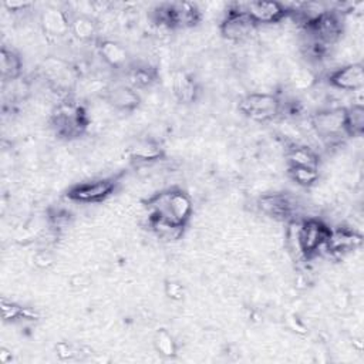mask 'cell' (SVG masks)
Returning <instances> with one entry per match:
<instances>
[{"label":"cell","instance_id":"5bb4252c","mask_svg":"<svg viewBox=\"0 0 364 364\" xmlns=\"http://www.w3.org/2000/svg\"><path fill=\"white\" fill-rule=\"evenodd\" d=\"M40 24L46 34L53 37L65 36L71 28V20L67 14L55 7H47L40 16Z\"/></svg>","mask_w":364,"mask_h":364},{"label":"cell","instance_id":"4fadbf2b","mask_svg":"<svg viewBox=\"0 0 364 364\" xmlns=\"http://www.w3.org/2000/svg\"><path fill=\"white\" fill-rule=\"evenodd\" d=\"M363 242V236L350 228L330 229V235L326 240V250L334 255H344L357 249Z\"/></svg>","mask_w":364,"mask_h":364},{"label":"cell","instance_id":"7402d4cb","mask_svg":"<svg viewBox=\"0 0 364 364\" xmlns=\"http://www.w3.org/2000/svg\"><path fill=\"white\" fill-rule=\"evenodd\" d=\"M97 23L88 14H77L71 18L70 31L81 41H90L97 34Z\"/></svg>","mask_w":364,"mask_h":364},{"label":"cell","instance_id":"3957f363","mask_svg":"<svg viewBox=\"0 0 364 364\" xmlns=\"http://www.w3.org/2000/svg\"><path fill=\"white\" fill-rule=\"evenodd\" d=\"M51 122L57 134L67 138L80 136L85 131L88 124L84 108L70 101L60 102L55 107L51 115Z\"/></svg>","mask_w":364,"mask_h":364},{"label":"cell","instance_id":"f1b7e54d","mask_svg":"<svg viewBox=\"0 0 364 364\" xmlns=\"http://www.w3.org/2000/svg\"><path fill=\"white\" fill-rule=\"evenodd\" d=\"M164 290L171 300H181L185 296V287L175 280H166Z\"/></svg>","mask_w":364,"mask_h":364},{"label":"cell","instance_id":"484cf974","mask_svg":"<svg viewBox=\"0 0 364 364\" xmlns=\"http://www.w3.org/2000/svg\"><path fill=\"white\" fill-rule=\"evenodd\" d=\"M155 70L148 65H136L129 70V81L134 87H148L155 81Z\"/></svg>","mask_w":364,"mask_h":364},{"label":"cell","instance_id":"9a60e30c","mask_svg":"<svg viewBox=\"0 0 364 364\" xmlns=\"http://www.w3.org/2000/svg\"><path fill=\"white\" fill-rule=\"evenodd\" d=\"M107 101L117 109L132 111L139 105V95L129 85H117L107 92Z\"/></svg>","mask_w":364,"mask_h":364},{"label":"cell","instance_id":"cb8c5ba5","mask_svg":"<svg viewBox=\"0 0 364 364\" xmlns=\"http://www.w3.org/2000/svg\"><path fill=\"white\" fill-rule=\"evenodd\" d=\"M289 176L299 186L307 188L314 185L318 181V168L313 166H290L289 165Z\"/></svg>","mask_w":364,"mask_h":364},{"label":"cell","instance_id":"8992f818","mask_svg":"<svg viewBox=\"0 0 364 364\" xmlns=\"http://www.w3.org/2000/svg\"><path fill=\"white\" fill-rule=\"evenodd\" d=\"M256 24L245 10V4H232L222 23L220 33L230 41H245L256 31Z\"/></svg>","mask_w":364,"mask_h":364},{"label":"cell","instance_id":"f546056e","mask_svg":"<svg viewBox=\"0 0 364 364\" xmlns=\"http://www.w3.org/2000/svg\"><path fill=\"white\" fill-rule=\"evenodd\" d=\"M34 263L40 267V269H48L53 264V257L50 253L47 252H38L34 256Z\"/></svg>","mask_w":364,"mask_h":364},{"label":"cell","instance_id":"6da1fadb","mask_svg":"<svg viewBox=\"0 0 364 364\" xmlns=\"http://www.w3.org/2000/svg\"><path fill=\"white\" fill-rule=\"evenodd\" d=\"M148 218H159L178 225H186L192 215V200L181 189H166L148 198L145 202Z\"/></svg>","mask_w":364,"mask_h":364},{"label":"cell","instance_id":"9c48e42d","mask_svg":"<svg viewBox=\"0 0 364 364\" xmlns=\"http://www.w3.org/2000/svg\"><path fill=\"white\" fill-rule=\"evenodd\" d=\"M304 27L310 31L313 40L323 46L334 44L340 38L343 31V24L340 18L336 16V13L327 10Z\"/></svg>","mask_w":364,"mask_h":364},{"label":"cell","instance_id":"83f0119b","mask_svg":"<svg viewBox=\"0 0 364 364\" xmlns=\"http://www.w3.org/2000/svg\"><path fill=\"white\" fill-rule=\"evenodd\" d=\"M291 82L299 90H306L314 82V75L307 68H294L291 71Z\"/></svg>","mask_w":364,"mask_h":364},{"label":"cell","instance_id":"e0dca14e","mask_svg":"<svg viewBox=\"0 0 364 364\" xmlns=\"http://www.w3.org/2000/svg\"><path fill=\"white\" fill-rule=\"evenodd\" d=\"M172 90L181 102H192L198 95L196 81L185 71H176L172 75Z\"/></svg>","mask_w":364,"mask_h":364},{"label":"cell","instance_id":"8fae6325","mask_svg":"<svg viewBox=\"0 0 364 364\" xmlns=\"http://www.w3.org/2000/svg\"><path fill=\"white\" fill-rule=\"evenodd\" d=\"M245 10L256 26L279 23L289 16L284 4L279 1H249L245 3Z\"/></svg>","mask_w":364,"mask_h":364},{"label":"cell","instance_id":"44dd1931","mask_svg":"<svg viewBox=\"0 0 364 364\" xmlns=\"http://www.w3.org/2000/svg\"><path fill=\"white\" fill-rule=\"evenodd\" d=\"M162 155H164L162 148L159 146L158 142H155L152 139L139 141L131 149L132 159L138 161V162H142V164L158 161Z\"/></svg>","mask_w":364,"mask_h":364},{"label":"cell","instance_id":"2e32d148","mask_svg":"<svg viewBox=\"0 0 364 364\" xmlns=\"http://www.w3.org/2000/svg\"><path fill=\"white\" fill-rule=\"evenodd\" d=\"M100 57L112 68H121L128 61V53L125 47L114 40H101L98 43Z\"/></svg>","mask_w":364,"mask_h":364},{"label":"cell","instance_id":"277c9868","mask_svg":"<svg viewBox=\"0 0 364 364\" xmlns=\"http://www.w3.org/2000/svg\"><path fill=\"white\" fill-rule=\"evenodd\" d=\"M156 21L171 28L193 27L200 20V11L193 3L175 1L161 4L156 11Z\"/></svg>","mask_w":364,"mask_h":364},{"label":"cell","instance_id":"1f68e13d","mask_svg":"<svg viewBox=\"0 0 364 364\" xmlns=\"http://www.w3.org/2000/svg\"><path fill=\"white\" fill-rule=\"evenodd\" d=\"M3 6L6 9H9L10 11H21V10L30 7L31 3H27V1H4Z\"/></svg>","mask_w":364,"mask_h":364},{"label":"cell","instance_id":"7a4b0ae2","mask_svg":"<svg viewBox=\"0 0 364 364\" xmlns=\"http://www.w3.org/2000/svg\"><path fill=\"white\" fill-rule=\"evenodd\" d=\"M311 128L320 139L328 145L341 142L346 132V108H327L313 114L310 119Z\"/></svg>","mask_w":364,"mask_h":364},{"label":"cell","instance_id":"d6a6232c","mask_svg":"<svg viewBox=\"0 0 364 364\" xmlns=\"http://www.w3.org/2000/svg\"><path fill=\"white\" fill-rule=\"evenodd\" d=\"M9 355H11V353H9L7 350L1 348V351H0V361H1V363H7V361H9V360H7Z\"/></svg>","mask_w":364,"mask_h":364},{"label":"cell","instance_id":"d6986e66","mask_svg":"<svg viewBox=\"0 0 364 364\" xmlns=\"http://www.w3.org/2000/svg\"><path fill=\"white\" fill-rule=\"evenodd\" d=\"M148 223L152 232L164 242H173L182 237L183 235V225H178L165 219L159 218H148Z\"/></svg>","mask_w":364,"mask_h":364},{"label":"cell","instance_id":"7c38bea8","mask_svg":"<svg viewBox=\"0 0 364 364\" xmlns=\"http://www.w3.org/2000/svg\"><path fill=\"white\" fill-rule=\"evenodd\" d=\"M257 206L263 213H266L274 219L290 220V222L293 220L291 216L294 215V210H296L293 200L284 193L262 195L257 199Z\"/></svg>","mask_w":364,"mask_h":364},{"label":"cell","instance_id":"30bf717a","mask_svg":"<svg viewBox=\"0 0 364 364\" xmlns=\"http://www.w3.org/2000/svg\"><path fill=\"white\" fill-rule=\"evenodd\" d=\"M328 82L344 91H360L364 85V68L361 63H350L328 74Z\"/></svg>","mask_w":364,"mask_h":364},{"label":"cell","instance_id":"52a82bcc","mask_svg":"<svg viewBox=\"0 0 364 364\" xmlns=\"http://www.w3.org/2000/svg\"><path fill=\"white\" fill-rule=\"evenodd\" d=\"M115 179L114 178H97V179H90L85 182H80L73 185L67 196L68 199L80 203H95L101 202L105 198H108L114 189H115Z\"/></svg>","mask_w":364,"mask_h":364},{"label":"cell","instance_id":"ba28073f","mask_svg":"<svg viewBox=\"0 0 364 364\" xmlns=\"http://www.w3.org/2000/svg\"><path fill=\"white\" fill-rule=\"evenodd\" d=\"M330 229L323 220L311 218L300 222L299 229V245L301 255L310 257L317 255L321 247L326 246V240L330 235Z\"/></svg>","mask_w":364,"mask_h":364},{"label":"cell","instance_id":"ac0fdd59","mask_svg":"<svg viewBox=\"0 0 364 364\" xmlns=\"http://www.w3.org/2000/svg\"><path fill=\"white\" fill-rule=\"evenodd\" d=\"M287 161L290 166H313L318 168V156L317 154L307 145L293 144L287 148L286 152Z\"/></svg>","mask_w":364,"mask_h":364},{"label":"cell","instance_id":"603a6c76","mask_svg":"<svg viewBox=\"0 0 364 364\" xmlns=\"http://www.w3.org/2000/svg\"><path fill=\"white\" fill-rule=\"evenodd\" d=\"M346 132L348 136H360L364 132V107L361 104L346 108Z\"/></svg>","mask_w":364,"mask_h":364},{"label":"cell","instance_id":"5b68a950","mask_svg":"<svg viewBox=\"0 0 364 364\" xmlns=\"http://www.w3.org/2000/svg\"><path fill=\"white\" fill-rule=\"evenodd\" d=\"M239 109L253 121L266 122L279 115L282 102L269 92H250L240 100Z\"/></svg>","mask_w":364,"mask_h":364},{"label":"cell","instance_id":"4316f807","mask_svg":"<svg viewBox=\"0 0 364 364\" xmlns=\"http://www.w3.org/2000/svg\"><path fill=\"white\" fill-rule=\"evenodd\" d=\"M0 310H1V317L3 320H16V318H28L30 313L28 310L20 307L18 304H14L11 301L1 300L0 303Z\"/></svg>","mask_w":364,"mask_h":364},{"label":"cell","instance_id":"ffe728a7","mask_svg":"<svg viewBox=\"0 0 364 364\" xmlns=\"http://www.w3.org/2000/svg\"><path fill=\"white\" fill-rule=\"evenodd\" d=\"M21 68H23V63L18 54L14 53L13 50L3 47L0 53V71H1L3 81L16 80L20 75Z\"/></svg>","mask_w":364,"mask_h":364},{"label":"cell","instance_id":"d4e9b609","mask_svg":"<svg viewBox=\"0 0 364 364\" xmlns=\"http://www.w3.org/2000/svg\"><path fill=\"white\" fill-rule=\"evenodd\" d=\"M154 347H155L156 353L165 358H171L176 354V341L172 337V334L164 328H161L155 333Z\"/></svg>","mask_w":364,"mask_h":364},{"label":"cell","instance_id":"4dcf8cb0","mask_svg":"<svg viewBox=\"0 0 364 364\" xmlns=\"http://www.w3.org/2000/svg\"><path fill=\"white\" fill-rule=\"evenodd\" d=\"M57 354L60 358L63 360H67V358H71L75 355V351L71 348V346H68L67 343H60L57 346Z\"/></svg>","mask_w":364,"mask_h":364}]
</instances>
